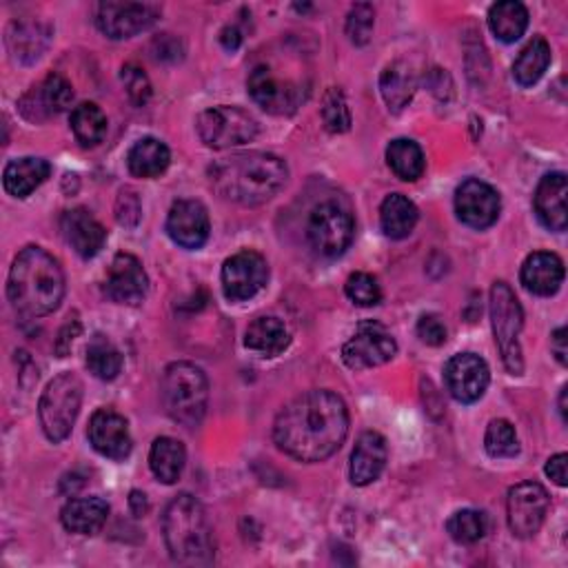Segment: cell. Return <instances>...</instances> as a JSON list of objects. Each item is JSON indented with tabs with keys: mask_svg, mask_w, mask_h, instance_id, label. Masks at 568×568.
Here are the masks:
<instances>
[{
	"mask_svg": "<svg viewBox=\"0 0 568 568\" xmlns=\"http://www.w3.org/2000/svg\"><path fill=\"white\" fill-rule=\"evenodd\" d=\"M251 99L266 114L292 116L305 103V89L294 80H284L273 73L271 67L258 65L247 80Z\"/></svg>",
	"mask_w": 568,
	"mask_h": 568,
	"instance_id": "obj_10",
	"label": "cell"
},
{
	"mask_svg": "<svg viewBox=\"0 0 568 568\" xmlns=\"http://www.w3.org/2000/svg\"><path fill=\"white\" fill-rule=\"evenodd\" d=\"M289 342H292L289 329L284 327L282 320H277L273 316H262V318L253 320L245 333L247 349H251L264 357L280 355L284 349L289 347Z\"/></svg>",
	"mask_w": 568,
	"mask_h": 568,
	"instance_id": "obj_29",
	"label": "cell"
},
{
	"mask_svg": "<svg viewBox=\"0 0 568 568\" xmlns=\"http://www.w3.org/2000/svg\"><path fill=\"white\" fill-rule=\"evenodd\" d=\"M223 292L231 303H245L258 296L269 280V264L258 251H240L223 264Z\"/></svg>",
	"mask_w": 568,
	"mask_h": 568,
	"instance_id": "obj_12",
	"label": "cell"
},
{
	"mask_svg": "<svg viewBox=\"0 0 568 568\" xmlns=\"http://www.w3.org/2000/svg\"><path fill=\"white\" fill-rule=\"evenodd\" d=\"M387 162L391 171L405 180V182H416L422 178L427 160L418 143L409 138H398L387 147Z\"/></svg>",
	"mask_w": 568,
	"mask_h": 568,
	"instance_id": "obj_36",
	"label": "cell"
},
{
	"mask_svg": "<svg viewBox=\"0 0 568 568\" xmlns=\"http://www.w3.org/2000/svg\"><path fill=\"white\" fill-rule=\"evenodd\" d=\"M164 544L173 561L207 566L214 561V531L205 507L189 493L175 496L162 515Z\"/></svg>",
	"mask_w": 568,
	"mask_h": 568,
	"instance_id": "obj_4",
	"label": "cell"
},
{
	"mask_svg": "<svg viewBox=\"0 0 568 568\" xmlns=\"http://www.w3.org/2000/svg\"><path fill=\"white\" fill-rule=\"evenodd\" d=\"M201 140L212 149H229L251 143L258 136L255 118L240 107H212L196 121Z\"/></svg>",
	"mask_w": 568,
	"mask_h": 568,
	"instance_id": "obj_9",
	"label": "cell"
},
{
	"mask_svg": "<svg viewBox=\"0 0 568 568\" xmlns=\"http://www.w3.org/2000/svg\"><path fill=\"white\" fill-rule=\"evenodd\" d=\"M355 223L349 209L338 203H320L307 223V240L318 255L338 258L353 242Z\"/></svg>",
	"mask_w": 568,
	"mask_h": 568,
	"instance_id": "obj_8",
	"label": "cell"
},
{
	"mask_svg": "<svg viewBox=\"0 0 568 568\" xmlns=\"http://www.w3.org/2000/svg\"><path fill=\"white\" fill-rule=\"evenodd\" d=\"M52 164L45 158H16L3 171L5 192L14 198H27L49 178Z\"/></svg>",
	"mask_w": 568,
	"mask_h": 568,
	"instance_id": "obj_27",
	"label": "cell"
},
{
	"mask_svg": "<svg viewBox=\"0 0 568 568\" xmlns=\"http://www.w3.org/2000/svg\"><path fill=\"white\" fill-rule=\"evenodd\" d=\"M158 16L160 8L154 3H101L96 25L107 38L123 41L154 27Z\"/></svg>",
	"mask_w": 568,
	"mask_h": 568,
	"instance_id": "obj_16",
	"label": "cell"
},
{
	"mask_svg": "<svg viewBox=\"0 0 568 568\" xmlns=\"http://www.w3.org/2000/svg\"><path fill=\"white\" fill-rule=\"evenodd\" d=\"M160 396L162 407L173 422L194 429L207 413L209 380L201 366L192 362H173L162 375Z\"/></svg>",
	"mask_w": 568,
	"mask_h": 568,
	"instance_id": "obj_5",
	"label": "cell"
},
{
	"mask_svg": "<svg viewBox=\"0 0 568 568\" xmlns=\"http://www.w3.org/2000/svg\"><path fill=\"white\" fill-rule=\"evenodd\" d=\"M375 25V12L368 3H357L351 8L349 19H347V36L353 45L364 47L371 41Z\"/></svg>",
	"mask_w": 568,
	"mask_h": 568,
	"instance_id": "obj_42",
	"label": "cell"
},
{
	"mask_svg": "<svg viewBox=\"0 0 568 568\" xmlns=\"http://www.w3.org/2000/svg\"><path fill=\"white\" fill-rule=\"evenodd\" d=\"M121 80H123V84L127 89L129 101L136 107H145L149 103V99H151V82H149L147 73L138 65H134V63L125 65L123 71H121Z\"/></svg>",
	"mask_w": 568,
	"mask_h": 568,
	"instance_id": "obj_43",
	"label": "cell"
},
{
	"mask_svg": "<svg viewBox=\"0 0 568 568\" xmlns=\"http://www.w3.org/2000/svg\"><path fill=\"white\" fill-rule=\"evenodd\" d=\"M212 223L203 203L178 201L167 216V234L182 249H201L209 240Z\"/></svg>",
	"mask_w": 568,
	"mask_h": 568,
	"instance_id": "obj_17",
	"label": "cell"
},
{
	"mask_svg": "<svg viewBox=\"0 0 568 568\" xmlns=\"http://www.w3.org/2000/svg\"><path fill=\"white\" fill-rule=\"evenodd\" d=\"M129 507H132V513H134L136 518H143V515H147V511H149V500H147V496H145L143 491H132V496H129Z\"/></svg>",
	"mask_w": 568,
	"mask_h": 568,
	"instance_id": "obj_51",
	"label": "cell"
},
{
	"mask_svg": "<svg viewBox=\"0 0 568 568\" xmlns=\"http://www.w3.org/2000/svg\"><path fill=\"white\" fill-rule=\"evenodd\" d=\"M110 518V504L101 498L69 500L60 511V522L69 533L96 535Z\"/></svg>",
	"mask_w": 568,
	"mask_h": 568,
	"instance_id": "obj_26",
	"label": "cell"
},
{
	"mask_svg": "<svg viewBox=\"0 0 568 568\" xmlns=\"http://www.w3.org/2000/svg\"><path fill=\"white\" fill-rule=\"evenodd\" d=\"M418 336L429 347H442L448 338V331L435 314H427L418 320Z\"/></svg>",
	"mask_w": 568,
	"mask_h": 568,
	"instance_id": "obj_45",
	"label": "cell"
},
{
	"mask_svg": "<svg viewBox=\"0 0 568 568\" xmlns=\"http://www.w3.org/2000/svg\"><path fill=\"white\" fill-rule=\"evenodd\" d=\"M171 162L169 147L158 138L138 140L127 154V167L136 178H158L167 171Z\"/></svg>",
	"mask_w": 568,
	"mask_h": 568,
	"instance_id": "obj_30",
	"label": "cell"
},
{
	"mask_svg": "<svg viewBox=\"0 0 568 568\" xmlns=\"http://www.w3.org/2000/svg\"><path fill=\"white\" fill-rule=\"evenodd\" d=\"M52 41V27L43 21H14L8 30V47L12 56L23 63H36Z\"/></svg>",
	"mask_w": 568,
	"mask_h": 568,
	"instance_id": "obj_25",
	"label": "cell"
},
{
	"mask_svg": "<svg viewBox=\"0 0 568 568\" xmlns=\"http://www.w3.org/2000/svg\"><path fill=\"white\" fill-rule=\"evenodd\" d=\"M107 296L118 305H140L149 292L143 262L132 253H118L107 271Z\"/></svg>",
	"mask_w": 568,
	"mask_h": 568,
	"instance_id": "obj_18",
	"label": "cell"
},
{
	"mask_svg": "<svg viewBox=\"0 0 568 568\" xmlns=\"http://www.w3.org/2000/svg\"><path fill=\"white\" fill-rule=\"evenodd\" d=\"M347 298L357 307H375L383 300V289L371 273H351L344 284Z\"/></svg>",
	"mask_w": 568,
	"mask_h": 568,
	"instance_id": "obj_40",
	"label": "cell"
},
{
	"mask_svg": "<svg viewBox=\"0 0 568 568\" xmlns=\"http://www.w3.org/2000/svg\"><path fill=\"white\" fill-rule=\"evenodd\" d=\"M71 101H73V89L69 80L58 73H49L41 84H36L25 93L19 107L27 121L43 123L65 112L71 105Z\"/></svg>",
	"mask_w": 568,
	"mask_h": 568,
	"instance_id": "obj_19",
	"label": "cell"
},
{
	"mask_svg": "<svg viewBox=\"0 0 568 568\" xmlns=\"http://www.w3.org/2000/svg\"><path fill=\"white\" fill-rule=\"evenodd\" d=\"M566 396H568V387H564L561 394H559V413H561V420H564V422L568 420V418H566Z\"/></svg>",
	"mask_w": 568,
	"mask_h": 568,
	"instance_id": "obj_52",
	"label": "cell"
},
{
	"mask_svg": "<svg viewBox=\"0 0 568 568\" xmlns=\"http://www.w3.org/2000/svg\"><path fill=\"white\" fill-rule=\"evenodd\" d=\"M446 531L457 544H476L489 533V518L476 509H462L448 518Z\"/></svg>",
	"mask_w": 568,
	"mask_h": 568,
	"instance_id": "obj_38",
	"label": "cell"
},
{
	"mask_svg": "<svg viewBox=\"0 0 568 568\" xmlns=\"http://www.w3.org/2000/svg\"><path fill=\"white\" fill-rule=\"evenodd\" d=\"M502 201L496 189L478 178L464 180L455 192V214L470 229H489L498 223Z\"/></svg>",
	"mask_w": 568,
	"mask_h": 568,
	"instance_id": "obj_14",
	"label": "cell"
},
{
	"mask_svg": "<svg viewBox=\"0 0 568 568\" xmlns=\"http://www.w3.org/2000/svg\"><path fill=\"white\" fill-rule=\"evenodd\" d=\"M87 438L93 451L101 453L103 457L125 459L132 453L129 424L121 413L112 409H101L91 416Z\"/></svg>",
	"mask_w": 568,
	"mask_h": 568,
	"instance_id": "obj_20",
	"label": "cell"
},
{
	"mask_svg": "<svg viewBox=\"0 0 568 568\" xmlns=\"http://www.w3.org/2000/svg\"><path fill=\"white\" fill-rule=\"evenodd\" d=\"M65 296V273L54 255L41 247H25L8 277V298L23 318L54 314Z\"/></svg>",
	"mask_w": 568,
	"mask_h": 568,
	"instance_id": "obj_3",
	"label": "cell"
},
{
	"mask_svg": "<svg viewBox=\"0 0 568 568\" xmlns=\"http://www.w3.org/2000/svg\"><path fill=\"white\" fill-rule=\"evenodd\" d=\"M60 229H63L67 245L84 260L99 255L107 242L105 227L93 218L91 212H87L82 207L65 212L60 218Z\"/></svg>",
	"mask_w": 568,
	"mask_h": 568,
	"instance_id": "obj_23",
	"label": "cell"
},
{
	"mask_svg": "<svg viewBox=\"0 0 568 568\" xmlns=\"http://www.w3.org/2000/svg\"><path fill=\"white\" fill-rule=\"evenodd\" d=\"M82 405V383L76 373H60L47 385L38 402L43 433L54 444L69 438Z\"/></svg>",
	"mask_w": 568,
	"mask_h": 568,
	"instance_id": "obj_6",
	"label": "cell"
},
{
	"mask_svg": "<svg viewBox=\"0 0 568 568\" xmlns=\"http://www.w3.org/2000/svg\"><path fill=\"white\" fill-rule=\"evenodd\" d=\"M387 457H389L387 440L375 431H364L357 438L353 453H351V466H349L351 482L355 487L373 485L377 478L383 476V470L387 466Z\"/></svg>",
	"mask_w": 568,
	"mask_h": 568,
	"instance_id": "obj_22",
	"label": "cell"
},
{
	"mask_svg": "<svg viewBox=\"0 0 568 568\" xmlns=\"http://www.w3.org/2000/svg\"><path fill=\"white\" fill-rule=\"evenodd\" d=\"M289 180V167L266 151H245L209 167V182L225 201L258 207L273 201Z\"/></svg>",
	"mask_w": 568,
	"mask_h": 568,
	"instance_id": "obj_2",
	"label": "cell"
},
{
	"mask_svg": "<svg viewBox=\"0 0 568 568\" xmlns=\"http://www.w3.org/2000/svg\"><path fill=\"white\" fill-rule=\"evenodd\" d=\"M550 65V47L544 38H533L513 63V78L520 87H533Z\"/></svg>",
	"mask_w": 568,
	"mask_h": 568,
	"instance_id": "obj_37",
	"label": "cell"
},
{
	"mask_svg": "<svg viewBox=\"0 0 568 568\" xmlns=\"http://www.w3.org/2000/svg\"><path fill=\"white\" fill-rule=\"evenodd\" d=\"M71 132L82 147H96L107 136V116L93 103H80L71 112Z\"/></svg>",
	"mask_w": 568,
	"mask_h": 568,
	"instance_id": "obj_34",
	"label": "cell"
},
{
	"mask_svg": "<svg viewBox=\"0 0 568 568\" xmlns=\"http://www.w3.org/2000/svg\"><path fill=\"white\" fill-rule=\"evenodd\" d=\"M550 351L561 366L568 364V329L559 327L550 338Z\"/></svg>",
	"mask_w": 568,
	"mask_h": 568,
	"instance_id": "obj_47",
	"label": "cell"
},
{
	"mask_svg": "<svg viewBox=\"0 0 568 568\" xmlns=\"http://www.w3.org/2000/svg\"><path fill=\"white\" fill-rule=\"evenodd\" d=\"M398 353L396 338L380 322H360L351 340L342 347V360L353 371L387 364Z\"/></svg>",
	"mask_w": 568,
	"mask_h": 568,
	"instance_id": "obj_11",
	"label": "cell"
},
{
	"mask_svg": "<svg viewBox=\"0 0 568 568\" xmlns=\"http://www.w3.org/2000/svg\"><path fill=\"white\" fill-rule=\"evenodd\" d=\"M349 435L344 400L325 389L307 391L284 407L273 422V442L282 453L307 464L325 462Z\"/></svg>",
	"mask_w": 568,
	"mask_h": 568,
	"instance_id": "obj_1",
	"label": "cell"
},
{
	"mask_svg": "<svg viewBox=\"0 0 568 568\" xmlns=\"http://www.w3.org/2000/svg\"><path fill=\"white\" fill-rule=\"evenodd\" d=\"M220 43L227 52H236L240 45H242V32L236 27V25H227L223 32H220Z\"/></svg>",
	"mask_w": 568,
	"mask_h": 568,
	"instance_id": "obj_50",
	"label": "cell"
},
{
	"mask_svg": "<svg viewBox=\"0 0 568 568\" xmlns=\"http://www.w3.org/2000/svg\"><path fill=\"white\" fill-rule=\"evenodd\" d=\"M548 507H550V498L542 485L537 482L515 485L507 498V520H509L511 533L520 539L533 537L542 529Z\"/></svg>",
	"mask_w": 568,
	"mask_h": 568,
	"instance_id": "obj_13",
	"label": "cell"
},
{
	"mask_svg": "<svg viewBox=\"0 0 568 568\" xmlns=\"http://www.w3.org/2000/svg\"><path fill=\"white\" fill-rule=\"evenodd\" d=\"M87 368L99 380L112 383L123 371V353L105 336H93L87 347Z\"/></svg>",
	"mask_w": 568,
	"mask_h": 568,
	"instance_id": "obj_35",
	"label": "cell"
},
{
	"mask_svg": "<svg viewBox=\"0 0 568 568\" xmlns=\"http://www.w3.org/2000/svg\"><path fill=\"white\" fill-rule=\"evenodd\" d=\"M489 27L502 43H515L529 27V10L518 0H502L489 12Z\"/></svg>",
	"mask_w": 568,
	"mask_h": 568,
	"instance_id": "obj_33",
	"label": "cell"
},
{
	"mask_svg": "<svg viewBox=\"0 0 568 568\" xmlns=\"http://www.w3.org/2000/svg\"><path fill=\"white\" fill-rule=\"evenodd\" d=\"M485 448L496 459L515 457L520 453V440H518L515 427L509 420H493L485 435Z\"/></svg>",
	"mask_w": 568,
	"mask_h": 568,
	"instance_id": "obj_39",
	"label": "cell"
},
{
	"mask_svg": "<svg viewBox=\"0 0 568 568\" xmlns=\"http://www.w3.org/2000/svg\"><path fill=\"white\" fill-rule=\"evenodd\" d=\"M186 451L182 442L173 438H158L149 451V466L156 480L162 485H175L184 470Z\"/></svg>",
	"mask_w": 568,
	"mask_h": 568,
	"instance_id": "obj_31",
	"label": "cell"
},
{
	"mask_svg": "<svg viewBox=\"0 0 568 568\" xmlns=\"http://www.w3.org/2000/svg\"><path fill=\"white\" fill-rule=\"evenodd\" d=\"M156 47H158V52H156V56L158 58H162V60H178L180 58V43L175 41V38H171V34H162L160 38H156V43H154Z\"/></svg>",
	"mask_w": 568,
	"mask_h": 568,
	"instance_id": "obj_48",
	"label": "cell"
},
{
	"mask_svg": "<svg viewBox=\"0 0 568 568\" xmlns=\"http://www.w3.org/2000/svg\"><path fill=\"white\" fill-rule=\"evenodd\" d=\"M322 121L331 134H344L351 129V112H349L347 99H344V93L336 87L325 93Z\"/></svg>",
	"mask_w": 568,
	"mask_h": 568,
	"instance_id": "obj_41",
	"label": "cell"
},
{
	"mask_svg": "<svg viewBox=\"0 0 568 568\" xmlns=\"http://www.w3.org/2000/svg\"><path fill=\"white\" fill-rule=\"evenodd\" d=\"M78 325H80L78 320H71V322H67L65 329L60 331V338H58V342H56V351H58L60 357L67 355V351H69V347H71V342H73V338L80 333V327H78Z\"/></svg>",
	"mask_w": 568,
	"mask_h": 568,
	"instance_id": "obj_49",
	"label": "cell"
},
{
	"mask_svg": "<svg viewBox=\"0 0 568 568\" xmlns=\"http://www.w3.org/2000/svg\"><path fill=\"white\" fill-rule=\"evenodd\" d=\"M568 455L566 453H557L546 462V476L557 485V487H566L568 485Z\"/></svg>",
	"mask_w": 568,
	"mask_h": 568,
	"instance_id": "obj_46",
	"label": "cell"
},
{
	"mask_svg": "<svg viewBox=\"0 0 568 568\" xmlns=\"http://www.w3.org/2000/svg\"><path fill=\"white\" fill-rule=\"evenodd\" d=\"M418 207L402 194H391L380 207V225L387 238L405 240L413 234L418 225Z\"/></svg>",
	"mask_w": 568,
	"mask_h": 568,
	"instance_id": "obj_32",
	"label": "cell"
},
{
	"mask_svg": "<svg viewBox=\"0 0 568 568\" xmlns=\"http://www.w3.org/2000/svg\"><path fill=\"white\" fill-rule=\"evenodd\" d=\"M491 325L496 333V344L502 353L504 366L511 375H522L524 357L520 347V333L524 327V314L520 300L507 282H496L491 287Z\"/></svg>",
	"mask_w": 568,
	"mask_h": 568,
	"instance_id": "obj_7",
	"label": "cell"
},
{
	"mask_svg": "<svg viewBox=\"0 0 568 568\" xmlns=\"http://www.w3.org/2000/svg\"><path fill=\"white\" fill-rule=\"evenodd\" d=\"M416 89H418V78L409 63L396 60L385 67L380 76V93L394 114H400L413 101Z\"/></svg>",
	"mask_w": 568,
	"mask_h": 568,
	"instance_id": "obj_28",
	"label": "cell"
},
{
	"mask_svg": "<svg viewBox=\"0 0 568 568\" xmlns=\"http://www.w3.org/2000/svg\"><path fill=\"white\" fill-rule=\"evenodd\" d=\"M491 383L489 364L476 353H457L444 366V385L453 400L462 405L478 402Z\"/></svg>",
	"mask_w": 568,
	"mask_h": 568,
	"instance_id": "obj_15",
	"label": "cell"
},
{
	"mask_svg": "<svg viewBox=\"0 0 568 568\" xmlns=\"http://www.w3.org/2000/svg\"><path fill=\"white\" fill-rule=\"evenodd\" d=\"M566 196H568V180H566V173L561 171L546 173L535 189V196H533L535 214L539 223L555 234L566 231L568 227Z\"/></svg>",
	"mask_w": 568,
	"mask_h": 568,
	"instance_id": "obj_21",
	"label": "cell"
},
{
	"mask_svg": "<svg viewBox=\"0 0 568 568\" xmlns=\"http://www.w3.org/2000/svg\"><path fill=\"white\" fill-rule=\"evenodd\" d=\"M520 277L533 296H555L564 282V262L550 251H535L524 260Z\"/></svg>",
	"mask_w": 568,
	"mask_h": 568,
	"instance_id": "obj_24",
	"label": "cell"
},
{
	"mask_svg": "<svg viewBox=\"0 0 568 568\" xmlns=\"http://www.w3.org/2000/svg\"><path fill=\"white\" fill-rule=\"evenodd\" d=\"M140 216H143V205H140L138 194L129 186L121 189V194L116 198V220H118V225H123L127 229H134V227H138Z\"/></svg>",
	"mask_w": 568,
	"mask_h": 568,
	"instance_id": "obj_44",
	"label": "cell"
}]
</instances>
